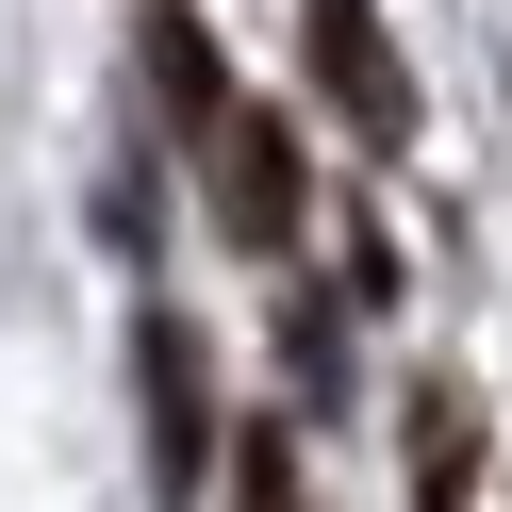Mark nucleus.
I'll use <instances>...</instances> for the list:
<instances>
[{
	"instance_id": "3",
	"label": "nucleus",
	"mask_w": 512,
	"mask_h": 512,
	"mask_svg": "<svg viewBox=\"0 0 512 512\" xmlns=\"http://www.w3.org/2000/svg\"><path fill=\"white\" fill-rule=\"evenodd\" d=\"M133 397H149V496H199L215 479V380H199V331H182V314H149L133 331Z\"/></svg>"
},
{
	"instance_id": "7",
	"label": "nucleus",
	"mask_w": 512,
	"mask_h": 512,
	"mask_svg": "<svg viewBox=\"0 0 512 512\" xmlns=\"http://www.w3.org/2000/svg\"><path fill=\"white\" fill-rule=\"evenodd\" d=\"M232 512H298V430H248L232 446Z\"/></svg>"
},
{
	"instance_id": "5",
	"label": "nucleus",
	"mask_w": 512,
	"mask_h": 512,
	"mask_svg": "<svg viewBox=\"0 0 512 512\" xmlns=\"http://www.w3.org/2000/svg\"><path fill=\"white\" fill-rule=\"evenodd\" d=\"M397 479H413V512H463L479 496V397L463 380H413L397 397Z\"/></svg>"
},
{
	"instance_id": "2",
	"label": "nucleus",
	"mask_w": 512,
	"mask_h": 512,
	"mask_svg": "<svg viewBox=\"0 0 512 512\" xmlns=\"http://www.w3.org/2000/svg\"><path fill=\"white\" fill-rule=\"evenodd\" d=\"M298 50H314V83H331V116L364 149H413V67L380 34V0H298Z\"/></svg>"
},
{
	"instance_id": "6",
	"label": "nucleus",
	"mask_w": 512,
	"mask_h": 512,
	"mask_svg": "<svg viewBox=\"0 0 512 512\" xmlns=\"http://www.w3.org/2000/svg\"><path fill=\"white\" fill-rule=\"evenodd\" d=\"M281 364H298V397H347V331H331V298L281 314Z\"/></svg>"
},
{
	"instance_id": "1",
	"label": "nucleus",
	"mask_w": 512,
	"mask_h": 512,
	"mask_svg": "<svg viewBox=\"0 0 512 512\" xmlns=\"http://www.w3.org/2000/svg\"><path fill=\"white\" fill-rule=\"evenodd\" d=\"M199 182H215V232H232V248H298V215H314V166H298V116H265V100H232V116H215Z\"/></svg>"
},
{
	"instance_id": "4",
	"label": "nucleus",
	"mask_w": 512,
	"mask_h": 512,
	"mask_svg": "<svg viewBox=\"0 0 512 512\" xmlns=\"http://www.w3.org/2000/svg\"><path fill=\"white\" fill-rule=\"evenodd\" d=\"M133 67H149V100H166V133H199V149H215L232 67H215V17H199V0H149V17H133Z\"/></svg>"
}]
</instances>
